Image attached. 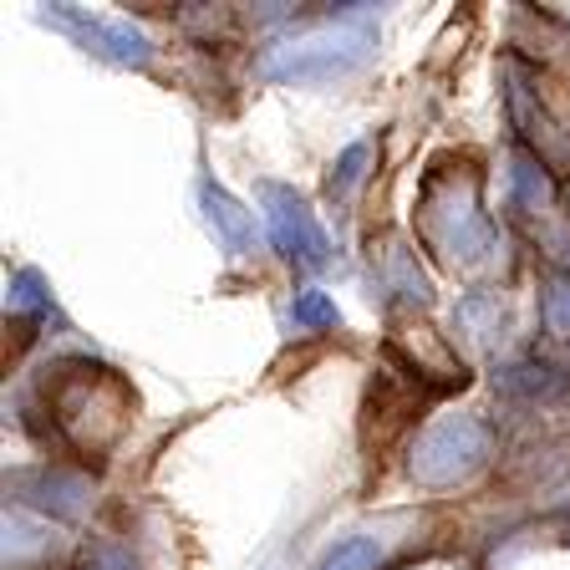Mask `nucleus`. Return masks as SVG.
<instances>
[{
	"mask_svg": "<svg viewBox=\"0 0 570 570\" xmlns=\"http://www.w3.org/2000/svg\"><path fill=\"white\" fill-rule=\"evenodd\" d=\"M6 306H11V316H21L26 326H47V321L57 316V301H51V291L41 285V275H36V271H16L11 275Z\"/></svg>",
	"mask_w": 570,
	"mask_h": 570,
	"instance_id": "nucleus-7",
	"label": "nucleus"
},
{
	"mask_svg": "<svg viewBox=\"0 0 570 570\" xmlns=\"http://www.w3.org/2000/svg\"><path fill=\"white\" fill-rule=\"evenodd\" d=\"M489 459V439L474 417H443L417 439L413 449V479L423 484H459Z\"/></svg>",
	"mask_w": 570,
	"mask_h": 570,
	"instance_id": "nucleus-2",
	"label": "nucleus"
},
{
	"mask_svg": "<svg viewBox=\"0 0 570 570\" xmlns=\"http://www.w3.org/2000/svg\"><path fill=\"white\" fill-rule=\"evenodd\" d=\"M382 566V546L367 534H352V540H336L326 556L316 560V570H377Z\"/></svg>",
	"mask_w": 570,
	"mask_h": 570,
	"instance_id": "nucleus-8",
	"label": "nucleus"
},
{
	"mask_svg": "<svg viewBox=\"0 0 570 570\" xmlns=\"http://www.w3.org/2000/svg\"><path fill=\"white\" fill-rule=\"evenodd\" d=\"M367 158H372L367 142H352V148H346V154L332 164V178H326V194H332V199H346V194H352L356 184H362V168H367Z\"/></svg>",
	"mask_w": 570,
	"mask_h": 570,
	"instance_id": "nucleus-10",
	"label": "nucleus"
},
{
	"mask_svg": "<svg viewBox=\"0 0 570 570\" xmlns=\"http://www.w3.org/2000/svg\"><path fill=\"white\" fill-rule=\"evenodd\" d=\"M291 321H296L301 332H332V326H342V311H336L332 296H321V291H296Z\"/></svg>",
	"mask_w": 570,
	"mask_h": 570,
	"instance_id": "nucleus-9",
	"label": "nucleus"
},
{
	"mask_svg": "<svg viewBox=\"0 0 570 570\" xmlns=\"http://www.w3.org/2000/svg\"><path fill=\"white\" fill-rule=\"evenodd\" d=\"M546 326L570 342V275H556L546 285Z\"/></svg>",
	"mask_w": 570,
	"mask_h": 570,
	"instance_id": "nucleus-11",
	"label": "nucleus"
},
{
	"mask_svg": "<svg viewBox=\"0 0 570 570\" xmlns=\"http://www.w3.org/2000/svg\"><path fill=\"white\" fill-rule=\"evenodd\" d=\"M6 494L16 504L57 514V520H77L87 510V479L67 474V469H21V474H6Z\"/></svg>",
	"mask_w": 570,
	"mask_h": 570,
	"instance_id": "nucleus-5",
	"label": "nucleus"
},
{
	"mask_svg": "<svg viewBox=\"0 0 570 570\" xmlns=\"http://www.w3.org/2000/svg\"><path fill=\"white\" fill-rule=\"evenodd\" d=\"M514 194H520L524 204H534V209H540V204H550V184L540 174H534V164H514Z\"/></svg>",
	"mask_w": 570,
	"mask_h": 570,
	"instance_id": "nucleus-12",
	"label": "nucleus"
},
{
	"mask_svg": "<svg viewBox=\"0 0 570 570\" xmlns=\"http://www.w3.org/2000/svg\"><path fill=\"white\" fill-rule=\"evenodd\" d=\"M261 204H265V225H271V239L291 265L301 271H326L332 261V239L321 235L316 214L306 209L296 189H285V184H261Z\"/></svg>",
	"mask_w": 570,
	"mask_h": 570,
	"instance_id": "nucleus-3",
	"label": "nucleus"
},
{
	"mask_svg": "<svg viewBox=\"0 0 570 570\" xmlns=\"http://www.w3.org/2000/svg\"><path fill=\"white\" fill-rule=\"evenodd\" d=\"M372 6H332L321 31L275 41L261 57V71L271 82H336L372 57Z\"/></svg>",
	"mask_w": 570,
	"mask_h": 570,
	"instance_id": "nucleus-1",
	"label": "nucleus"
},
{
	"mask_svg": "<svg viewBox=\"0 0 570 570\" xmlns=\"http://www.w3.org/2000/svg\"><path fill=\"white\" fill-rule=\"evenodd\" d=\"M199 204H204V219H209L214 239L229 249V255H249L255 249V214L245 209V204L235 199L229 189H219L214 178H199Z\"/></svg>",
	"mask_w": 570,
	"mask_h": 570,
	"instance_id": "nucleus-6",
	"label": "nucleus"
},
{
	"mask_svg": "<svg viewBox=\"0 0 570 570\" xmlns=\"http://www.w3.org/2000/svg\"><path fill=\"white\" fill-rule=\"evenodd\" d=\"M41 21L67 31L77 47H87L92 57L102 61H118V67H148L154 61V47L148 36L132 31L128 21H102V16H87L77 6H41Z\"/></svg>",
	"mask_w": 570,
	"mask_h": 570,
	"instance_id": "nucleus-4",
	"label": "nucleus"
}]
</instances>
